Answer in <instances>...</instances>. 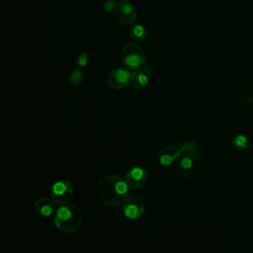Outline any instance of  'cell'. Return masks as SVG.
Wrapping results in <instances>:
<instances>
[{"label": "cell", "mask_w": 253, "mask_h": 253, "mask_svg": "<svg viewBox=\"0 0 253 253\" xmlns=\"http://www.w3.org/2000/svg\"><path fill=\"white\" fill-rule=\"evenodd\" d=\"M129 189L126 181L116 174L102 177L96 185V193L99 200L110 207L122 206L128 197Z\"/></svg>", "instance_id": "6da1fadb"}, {"label": "cell", "mask_w": 253, "mask_h": 253, "mask_svg": "<svg viewBox=\"0 0 253 253\" xmlns=\"http://www.w3.org/2000/svg\"><path fill=\"white\" fill-rule=\"evenodd\" d=\"M83 217L80 211L72 205L59 206L53 214L55 227L64 234H69L80 229Z\"/></svg>", "instance_id": "7a4b0ae2"}, {"label": "cell", "mask_w": 253, "mask_h": 253, "mask_svg": "<svg viewBox=\"0 0 253 253\" xmlns=\"http://www.w3.org/2000/svg\"><path fill=\"white\" fill-rule=\"evenodd\" d=\"M121 60L125 67L133 71L145 64L146 56L143 48L139 44L128 42L121 50Z\"/></svg>", "instance_id": "3957f363"}, {"label": "cell", "mask_w": 253, "mask_h": 253, "mask_svg": "<svg viewBox=\"0 0 253 253\" xmlns=\"http://www.w3.org/2000/svg\"><path fill=\"white\" fill-rule=\"evenodd\" d=\"M73 195L72 184L66 179H60L51 186L50 198L57 207L69 204L73 199Z\"/></svg>", "instance_id": "277c9868"}, {"label": "cell", "mask_w": 253, "mask_h": 253, "mask_svg": "<svg viewBox=\"0 0 253 253\" xmlns=\"http://www.w3.org/2000/svg\"><path fill=\"white\" fill-rule=\"evenodd\" d=\"M122 211L127 219L136 220L143 215L145 203L137 196H128L122 204Z\"/></svg>", "instance_id": "5b68a950"}, {"label": "cell", "mask_w": 253, "mask_h": 253, "mask_svg": "<svg viewBox=\"0 0 253 253\" xmlns=\"http://www.w3.org/2000/svg\"><path fill=\"white\" fill-rule=\"evenodd\" d=\"M114 13L117 21L123 26L133 25L137 18V13L134 6L126 0L118 2Z\"/></svg>", "instance_id": "8992f818"}, {"label": "cell", "mask_w": 253, "mask_h": 253, "mask_svg": "<svg viewBox=\"0 0 253 253\" xmlns=\"http://www.w3.org/2000/svg\"><path fill=\"white\" fill-rule=\"evenodd\" d=\"M130 70L126 67H117L111 70L109 73L107 84L111 89L121 90L129 85L130 82Z\"/></svg>", "instance_id": "52a82bcc"}, {"label": "cell", "mask_w": 253, "mask_h": 253, "mask_svg": "<svg viewBox=\"0 0 253 253\" xmlns=\"http://www.w3.org/2000/svg\"><path fill=\"white\" fill-rule=\"evenodd\" d=\"M154 73V69L151 65L144 64L140 68L131 71L129 85L134 89H141L148 85L150 78Z\"/></svg>", "instance_id": "ba28073f"}, {"label": "cell", "mask_w": 253, "mask_h": 253, "mask_svg": "<svg viewBox=\"0 0 253 253\" xmlns=\"http://www.w3.org/2000/svg\"><path fill=\"white\" fill-rule=\"evenodd\" d=\"M182 156L181 147L176 145H166L159 149L157 153L158 161L163 167H170L178 163L179 159Z\"/></svg>", "instance_id": "9c48e42d"}, {"label": "cell", "mask_w": 253, "mask_h": 253, "mask_svg": "<svg viewBox=\"0 0 253 253\" xmlns=\"http://www.w3.org/2000/svg\"><path fill=\"white\" fill-rule=\"evenodd\" d=\"M125 180L128 187L132 190L142 188L147 181V172L144 168L139 166H133L126 172Z\"/></svg>", "instance_id": "30bf717a"}, {"label": "cell", "mask_w": 253, "mask_h": 253, "mask_svg": "<svg viewBox=\"0 0 253 253\" xmlns=\"http://www.w3.org/2000/svg\"><path fill=\"white\" fill-rule=\"evenodd\" d=\"M200 158L199 153H182L178 161L177 173L181 178H188L193 173L196 163Z\"/></svg>", "instance_id": "8fae6325"}, {"label": "cell", "mask_w": 253, "mask_h": 253, "mask_svg": "<svg viewBox=\"0 0 253 253\" xmlns=\"http://www.w3.org/2000/svg\"><path fill=\"white\" fill-rule=\"evenodd\" d=\"M56 205L52 201V199H48L46 197H40L34 203V209L38 214L43 217H48L54 214L56 209Z\"/></svg>", "instance_id": "7c38bea8"}, {"label": "cell", "mask_w": 253, "mask_h": 253, "mask_svg": "<svg viewBox=\"0 0 253 253\" xmlns=\"http://www.w3.org/2000/svg\"><path fill=\"white\" fill-rule=\"evenodd\" d=\"M147 29L145 28V26L141 25V24H133L130 26L129 29V36L131 39H133L136 42H142L146 39L147 37Z\"/></svg>", "instance_id": "4fadbf2b"}, {"label": "cell", "mask_w": 253, "mask_h": 253, "mask_svg": "<svg viewBox=\"0 0 253 253\" xmlns=\"http://www.w3.org/2000/svg\"><path fill=\"white\" fill-rule=\"evenodd\" d=\"M84 78V73L82 71V69L80 67H77L75 69H73L70 74H69V83L71 86L76 87L79 84H81V82L83 81Z\"/></svg>", "instance_id": "5bb4252c"}, {"label": "cell", "mask_w": 253, "mask_h": 253, "mask_svg": "<svg viewBox=\"0 0 253 253\" xmlns=\"http://www.w3.org/2000/svg\"><path fill=\"white\" fill-rule=\"evenodd\" d=\"M232 145L234 148L238 149V150H242L244 148L247 147L248 145V139L245 135L243 134H238L236 135L233 140H232Z\"/></svg>", "instance_id": "9a60e30c"}, {"label": "cell", "mask_w": 253, "mask_h": 253, "mask_svg": "<svg viewBox=\"0 0 253 253\" xmlns=\"http://www.w3.org/2000/svg\"><path fill=\"white\" fill-rule=\"evenodd\" d=\"M89 62V55L87 52H80L77 57H76V63H77V66L82 68V67H85L87 66Z\"/></svg>", "instance_id": "2e32d148"}, {"label": "cell", "mask_w": 253, "mask_h": 253, "mask_svg": "<svg viewBox=\"0 0 253 253\" xmlns=\"http://www.w3.org/2000/svg\"><path fill=\"white\" fill-rule=\"evenodd\" d=\"M117 3H118V2H116V1H114V0H109V1H107V2L104 4V9H105L107 12H114L115 9H116Z\"/></svg>", "instance_id": "e0dca14e"}]
</instances>
